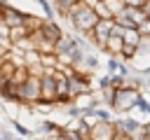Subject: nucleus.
Segmentation results:
<instances>
[{"mask_svg": "<svg viewBox=\"0 0 150 140\" xmlns=\"http://www.w3.org/2000/svg\"><path fill=\"white\" fill-rule=\"evenodd\" d=\"M66 21L70 23V28H73L77 35H87V33L96 26V21H98L91 0H77V2L68 9Z\"/></svg>", "mask_w": 150, "mask_h": 140, "instance_id": "obj_1", "label": "nucleus"}, {"mask_svg": "<svg viewBox=\"0 0 150 140\" xmlns=\"http://www.w3.org/2000/svg\"><path fill=\"white\" fill-rule=\"evenodd\" d=\"M143 98L141 89H134V86H122V89H115V98L110 103V110L115 114H127L136 107V103Z\"/></svg>", "mask_w": 150, "mask_h": 140, "instance_id": "obj_2", "label": "nucleus"}, {"mask_svg": "<svg viewBox=\"0 0 150 140\" xmlns=\"http://www.w3.org/2000/svg\"><path fill=\"white\" fill-rule=\"evenodd\" d=\"M112 28H115V19H98L96 21V26L84 35L91 44H96V49H101L103 51V47H105V42H108V37H110V33H112Z\"/></svg>", "mask_w": 150, "mask_h": 140, "instance_id": "obj_3", "label": "nucleus"}, {"mask_svg": "<svg viewBox=\"0 0 150 140\" xmlns=\"http://www.w3.org/2000/svg\"><path fill=\"white\" fill-rule=\"evenodd\" d=\"M38 100H40V77L28 75V79L19 84V105H35Z\"/></svg>", "mask_w": 150, "mask_h": 140, "instance_id": "obj_4", "label": "nucleus"}, {"mask_svg": "<svg viewBox=\"0 0 150 140\" xmlns=\"http://www.w3.org/2000/svg\"><path fill=\"white\" fill-rule=\"evenodd\" d=\"M115 128H117V135H136V133H143V119L115 117Z\"/></svg>", "mask_w": 150, "mask_h": 140, "instance_id": "obj_5", "label": "nucleus"}, {"mask_svg": "<svg viewBox=\"0 0 150 140\" xmlns=\"http://www.w3.org/2000/svg\"><path fill=\"white\" fill-rule=\"evenodd\" d=\"M115 138H117L115 119L112 121H96L89 131V140H115Z\"/></svg>", "mask_w": 150, "mask_h": 140, "instance_id": "obj_6", "label": "nucleus"}, {"mask_svg": "<svg viewBox=\"0 0 150 140\" xmlns=\"http://www.w3.org/2000/svg\"><path fill=\"white\" fill-rule=\"evenodd\" d=\"M38 33H40V37L42 40H47V42H52L54 47H56V42L63 37V28L59 26V21L54 19V21H49V19H45L42 21V26L38 28Z\"/></svg>", "mask_w": 150, "mask_h": 140, "instance_id": "obj_7", "label": "nucleus"}, {"mask_svg": "<svg viewBox=\"0 0 150 140\" xmlns=\"http://www.w3.org/2000/svg\"><path fill=\"white\" fill-rule=\"evenodd\" d=\"M0 16L5 19V23H7L9 28H14V26H26L28 12H21L19 7H14V5H7L5 9H0Z\"/></svg>", "mask_w": 150, "mask_h": 140, "instance_id": "obj_8", "label": "nucleus"}, {"mask_svg": "<svg viewBox=\"0 0 150 140\" xmlns=\"http://www.w3.org/2000/svg\"><path fill=\"white\" fill-rule=\"evenodd\" d=\"M122 47H124V40H122V35H117V33H110V37H108V42H105L103 51H105L108 56H120V54H122Z\"/></svg>", "mask_w": 150, "mask_h": 140, "instance_id": "obj_9", "label": "nucleus"}, {"mask_svg": "<svg viewBox=\"0 0 150 140\" xmlns=\"http://www.w3.org/2000/svg\"><path fill=\"white\" fill-rule=\"evenodd\" d=\"M0 98H2V100H7V103L19 105V84H14V82L2 84V86H0Z\"/></svg>", "mask_w": 150, "mask_h": 140, "instance_id": "obj_10", "label": "nucleus"}, {"mask_svg": "<svg viewBox=\"0 0 150 140\" xmlns=\"http://www.w3.org/2000/svg\"><path fill=\"white\" fill-rule=\"evenodd\" d=\"M122 12L127 14V19H131V23H134L136 28L148 19V14H145V9H143V7H124Z\"/></svg>", "mask_w": 150, "mask_h": 140, "instance_id": "obj_11", "label": "nucleus"}, {"mask_svg": "<svg viewBox=\"0 0 150 140\" xmlns=\"http://www.w3.org/2000/svg\"><path fill=\"white\" fill-rule=\"evenodd\" d=\"M141 30L138 28H124V33H122V40H124V44H136L138 47V42H141Z\"/></svg>", "mask_w": 150, "mask_h": 140, "instance_id": "obj_12", "label": "nucleus"}, {"mask_svg": "<svg viewBox=\"0 0 150 140\" xmlns=\"http://www.w3.org/2000/svg\"><path fill=\"white\" fill-rule=\"evenodd\" d=\"M38 5H40V9H42V16L45 19H49V21H54L56 19V9H54V2L52 0H35Z\"/></svg>", "mask_w": 150, "mask_h": 140, "instance_id": "obj_13", "label": "nucleus"}, {"mask_svg": "<svg viewBox=\"0 0 150 140\" xmlns=\"http://www.w3.org/2000/svg\"><path fill=\"white\" fill-rule=\"evenodd\" d=\"M115 112L108 107V105H98V107H94V117L98 119V121H112L115 117H112Z\"/></svg>", "mask_w": 150, "mask_h": 140, "instance_id": "obj_14", "label": "nucleus"}, {"mask_svg": "<svg viewBox=\"0 0 150 140\" xmlns=\"http://www.w3.org/2000/svg\"><path fill=\"white\" fill-rule=\"evenodd\" d=\"M77 0H54V9H56V16H61V19H66V14H68V9L75 5Z\"/></svg>", "mask_w": 150, "mask_h": 140, "instance_id": "obj_15", "label": "nucleus"}, {"mask_svg": "<svg viewBox=\"0 0 150 140\" xmlns=\"http://www.w3.org/2000/svg\"><path fill=\"white\" fill-rule=\"evenodd\" d=\"M12 128H14V133H16V135H21V138H28V140L35 135V131H30L28 126H23L19 119H12Z\"/></svg>", "mask_w": 150, "mask_h": 140, "instance_id": "obj_16", "label": "nucleus"}, {"mask_svg": "<svg viewBox=\"0 0 150 140\" xmlns=\"http://www.w3.org/2000/svg\"><path fill=\"white\" fill-rule=\"evenodd\" d=\"M103 5H105V7H108V12L112 14V19H115V16L127 7V5H124V0H103Z\"/></svg>", "mask_w": 150, "mask_h": 140, "instance_id": "obj_17", "label": "nucleus"}, {"mask_svg": "<svg viewBox=\"0 0 150 140\" xmlns=\"http://www.w3.org/2000/svg\"><path fill=\"white\" fill-rule=\"evenodd\" d=\"M120 63H122L120 56H108V61H105V70H108V75H115V72L120 70Z\"/></svg>", "mask_w": 150, "mask_h": 140, "instance_id": "obj_18", "label": "nucleus"}, {"mask_svg": "<svg viewBox=\"0 0 150 140\" xmlns=\"http://www.w3.org/2000/svg\"><path fill=\"white\" fill-rule=\"evenodd\" d=\"M91 5H94V12H96L98 19H112V14H110L108 7L103 5V0H101V2H91Z\"/></svg>", "mask_w": 150, "mask_h": 140, "instance_id": "obj_19", "label": "nucleus"}, {"mask_svg": "<svg viewBox=\"0 0 150 140\" xmlns=\"http://www.w3.org/2000/svg\"><path fill=\"white\" fill-rule=\"evenodd\" d=\"M124 84H127V77H124V75H120V72L110 75V86H112V89H122Z\"/></svg>", "mask_w": 150, "mask_h": 140, "instance_id": "obj_20", "label": "nucleus"}, {"mask_svg": "<svg viewBox=\"0 0 150 140\" xmlns=\"http://www.w3.org/2000/svg\"><path fill=\"white\" fill-rule=\"evenodd\" d=\"M138 30H141V35H148V37H150V16L138 26Z\"/></svg>", "mask_w": 150, "mask_h": 140, "instance_id": "obj_21", "label": "nucleus"}, {"mask_svg": "<svg viewBox=\"0 0 150 140\" xmlns=\"http://www.w3.org/2000/svg\"><path fill=\"white\" fill-rule=\"evenodd\" d=\"M0 37H9V26L5 23L2 16H0Z\"/></svg>", "mask_w": 150, "mask_h": 140, "instance_id": "obj_22", "label": "nucleus"}, {"mask_svg": "<svg viewBox=\"0 0 150 140\" xmlns=\"http://www.w3.org/2000/svg\"><path fill=\"white\" fill-rule=\"evenodd\" d=\"M145 2H148V0H124L127 7H145Z\"/></svg>", "mask_w": 150, "mask_h": 140, "instance_id": "obj_23", "label": "nucleus"}, {"mask_svg": "<svg viewBox=\"0 0 150 140\" xmlns=\"http://www.w3.org/2000/svg\"><path fill=\"white\" fill-rule=\"evenodd\" d=\"M143 133H145V140H150V117L143 121Z\"/></svg>", "mask_w": 150, "mask_h": 140, "instance_id": "obj_24", "label": "nucleus"}, {"mask_svg": "<svg viewBox=\"0 0 150 140\" xmlns=\"http://www.w3.org/2000/svg\"><path fill=\"white\" fill-rule=\"evenodd\" d=\"M143 9H145V14H148V16H150V0H148V2H145V7H143Z\"/></svg>", "mask_w": 150, "mask_h": 140, "instance_id": "obj_25", "label": "nucleus"}, {"mask_svg": "<svg viewBox=\"0 0 150 140\" xmlns=\"http://www.w3.org/2000/svg\"><path fill=\"white\" fill-rule=\"evenodd\" d=\"M7 5H9V2H7V0H0V9H5V7H7Z\"/></svg>", "mask_w": 150, "mask_h": 140, "instance_id": "obj_26", "label": "nucleus"}, {"mask_svg": "<svg viewBox=\"0 0 150 140\" xmlns=\"http://www.w3.org/2000/svg\"><path fill=\"white\" fill-rule=\"evenodd\" d=\"M14 140H28V138H21V135H14Z\"/></svg>", "mask_w": 150, "mask_h": 140, "instance_id": "obj_27", "label": "nucleus"}, {"mask_svg": "<svg viewBox=\"0 0 150 140\" xmlns=\"http://www.w3.org/2000/svg\"><path fill=\"white\" fill-rule=\"evenodd\" d=\"M145 86H148V89H150V75H148V79H145Z\"/></svg>", "mask_w": 150, "mask_h": 140, "instance_id": "obj_28", "label": "nucleus"}, {"mask_svg": "<svg viewBox=\"0 0 150 140\" xmlns=\"http://www.w3.org/2000/svg\"><path fill=\"white\" fill-rule=\"evenodd\" d=\"M0 107H2V103H0Z\"/></svg>", "mask_w": 150, "mask_h": 140, "instance_id": "obj_29", "label": "nucleus"}, {"mask_svg": "<svg viewBox=\"0 0 150 140\" xmlns=\"http://www.w3.org/2000/svg\"><path fill=\"white\" fill-rule=\"evenodd\" d=\"M120 140H122V138H120Z\"/></svg>", "mask_w": 150, "mask_h": 140, "instance_id": "obj_30", "label": "nucleus"}, {"mask_svg": "<svg viewBox=\"0 0 150 140\" xmlns=\"http://www.w3.org/2000/svg\"><path fill=\"white\" fill-rule=\"evenodd\" d=\"M52 2H54V0H52Z\"/></svg>", "mask_w": 150, "mask_h": 140, "instance_id": "obj_31", "label": "nucleus"}]
</instances>
